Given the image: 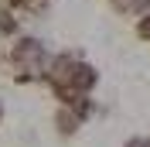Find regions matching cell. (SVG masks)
I'll list each match as a JSON object with an SVG mask.
<instances>
[{
    "mask_svg": "<svg viewBox=\"0 0 150 147\" xmlns=\"http://www.w3.org/2000/svg\"><path fill=\"white\" fill-rule=\"evenodd\" d=\"M58 130H62V133H75V130H79V116H75L72 110H62L58 113Z\"/></svg>",
    "mask_w": 150,
    "mask_h": 147,
    "instance_id": "3957f363",
    "label": "cell"
},
{
    "mask_svg": "<svg viewBox=\"0 0 150 147\" xmlns=\"http://www.w3.org/2000/svg\"><path fill=\"white\" fill-rule=\"evenodd\" d=\"M126 147H150V137H133L126 140Z\"/></svg>",
    "mask_w": 150,
    "mask_h": 147,
    "instance_id": "52a82bcc",
    "label": "cell"
},
{
    "mask_svg": "<svg viewBox=\"0 0 150 147\" xmlns=\"http://www.w3.org/2000/svg\"><path fill=\"white\" fill-rule=\"evenodd\" d=\"M21 28V21L14 17V10H0V34H14Z\"/></svg>",
    "mask_w": 150,
    "mask_h": 147,
    "instance_id": "277c9868",
    "label": "cell"
},
{
    "mask_svg": "<svg viewBox=\"0 0 150 147\" xmlns=\"http://www.w3.org/2000/svg\"><path fill=\"white\" fill-rule=\"evenodd\" d=\"M14 58H17V69H24V72H17V82H28V79H34L45 69L48 51H45V45L38 38H21L17 48H14Z\"/></svg>",
    "mask_w": 150,
    "mask_h": 147,
    "instance_id": "6da1fadb",
    "label": "cell"
},
{
    "mask_svg": "<svg viewBox=\"0 0 150 147\" xmlns=\"http://www.w3.org/2000/svg\"><path fill=\"white\" fill-rule=\"evenodd\" d=\"M137 34H140V38H150V14L140 21V24H137Z\"/></svg>",
    "mask_w": 150,
    "mask_h": 147,
    "instance_id": "8992f818",
    "label": "cell"
},
{
    "mask_svg": "<svg viewBox=\"0 0 150 147\" xmlns=\"http://www.w3.org/2000/svg\"><path fill=\"white\" fill-rule=\"evenodd\" d=\"M150 0H112V7L120 10V14H137V10H143Z\"/></svg>",
    "mask_w": 150,
    "mask_h": 147,
    "instance_id": "5b68a950",
    "label": "cell"
},
{
    "mask_svg": "<svg viewBox=\"0 0 150 147\" xmlns=\"http://www.w3.org/2000/svg\"><path fill=\"white\" fill-rule=\"evenodd\" d=\"M0 113H4V110H0Z\"/></svg>",
    "mask_w": 150,
    "mask_h": 147,
    "instance_id": "9c48e42d",
    "label": "cell"
},
{
    "mask_svg": "<svg viewBox=\"0 0 150 147\" xmlns=\"http://www.w3.org/2000/svg\"><path fill=\"white\" fill-rule=\"evenodd\" d=\"M96 79H99V75H96L92 65H79V62H75V69H72V82H68V86H72L75 92H89V89L96 86Z\"/></svg>",
    "mask_w": 150,
    "mask_h": 147,
    "instance_id": "7a4b0ae2",
    "label": "cell"
},
{
    "mask_svg": "<svg viewBox=\"0 0 150 147\" xmlns=\"http://www.w3.org/2000/svg\"><path fill=\"white\" fill-rule=\"evenodd\" d=\"M31 0H10V7H28Z\"/></svg>",
    "mask_w": 150,
    "mask_h": 147,
    "instance_id": "ba28073f",
    "label": "cell"
}]
</instances>
